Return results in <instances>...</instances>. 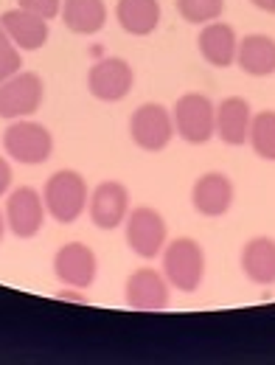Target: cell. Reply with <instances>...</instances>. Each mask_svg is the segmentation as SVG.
Segmentation results:
<instances>
[{"instance_id":"cell-1","label":"cell","mask_w":275,"mask_h":365,"mask_svg":"<svg viewBox=\"0 0 275 365\" xmlns=\"http://www.w3.org/2000/svg\"><path fill=\"white\" fill-rule=\"evenodd\" d=\"M43 200H46L48 217L59 225H73L88 214V200H90V185L85 175L76 169H59L53 172L43 185Z\"/></svg>"},{"instance_id":"cell-2","label":"cell","mask_w":275,"mask_h":365,"mask_svg":"<svg viewBox=\"0 0 275 365\" xmlns=\"http://www.w3.org/2000/svg\"><path fill=\"white\" fill-rule=\"evenodd\" d=\"M160 273L177 292H197L205 278V250L197 239L191 236H177L169 239L163 253H160Z\"/></svg>"},{"instance_id":"cell-3","label":"cell","mask_w":275,"mask_h":365,"mask_svg":"<svg viewBox=\"0 0 275 365\" xmlns=\"http://www.w3.org/2000/svg\"><path fill=\"white\" fill-rule=\"evenodd\" d=\"M3 152L14 163L43 166L53 155V135L40 121L17 118V121H9V127L3 130Z\"/></svg>"},{"instance_id":"cell-4","label":"cell","mask_w":275,"mask_h":365,"mask_svg":"<svg viewBox=\"0 0 275 365\" xmlns=\"http://www.w3.org/2000/svg\"><path fill=\"white\" fill-rule=\"evenodd\" d=\"M124 239H127V247L138 259H146V262L160 259V253L169 242L166 217L152 205L130 208V214L124 220Z\"/></svg>"},{"instance_id":"cell-5","label":"cell","mask_w":275,"mask_h":365,"mask_svg":"<svg viewBox=\"0 0 275 365\" xmlns=\"http://www.w3.org/2000/svg\"><path fill=\"white\" fill-rule=\"evenodd\" d=\"M175 133L191 146H202L217 135V104L205 93H183L175 107Z\"/></svg>"},{"instance_id":"cell-6","label":"cell","mask_w":275,"mask_h":365,"mask_svg":"<svg viewBox=\"0 0 275 365\" xmlns=\"http://www.w3.org/2000/svg\"><path fill=\"white\" fill-rule=\"evenodd\" d=\"M6 228L17 239H34L48 220L46 200L43 191H37L34 185H17L6 194Z\"/></svg>"},{"instance_id":"cell-7","label":"cell","mask_w":275,"mask_h":365,"mask_svg":"<svg viewBox=\"0 0 275 365\" xmlns=\"http://www.w3.org/2000/svg\"><path fill=\"white\" fill-rule=\"evenodd\" d=\"M175 133V118H172V110H166L163 104L157 101H146L133 110L130 115V138L140 152H163Z\"/></svg>"},{"instance_id":"cell-8","label":"cell","mask_w":275,"mask_h":365,"mask_svg":"<svg viewBox=\"0 0 275 365\" xmlns=\"http://www.w3.org/2000/svg\"><path fill=\"white\" fill-rule=\"evenodd\" d=\"M43 101H46L43 76L34 71H20L0 85V118L3 121L31 118L43 107Z\"/></svg>"},{"instance_id":"cell-9","label":"cell","mask_w":275,"mask_h":365,"mask_svg":"<svg viewBox=\"0 0 275 365\" xmlns=\"http://www.w3.org/2000/svg\"><path fill=\"white\" fill-rule=\"evenodd\" d=\"M133 88H135V71L121 56H104L93 62L88 71V91L95 101L118 104L133 93Z\"/></svg>"},{"instance_id":"cell-10","label":"cell","mask_w":275,"mask_h":365,"mask_svg":"<svg viewBox=\"0 0 275 365\" xmlns=\"http://www.w3.org/2000/svg\"><path fill=\"white\" fill-rule=\"evenodd\" d=\"M53 275L62 287L88 289L98 278V256L85 242H68L53 253Z\"/></svg>"},{"instance_id":"cell-11","label":"cell","mask_w":275,"mask_h":365,"mask_svg":"<svg viewBox=\"0 0 275 365\" xmlns=\"http://www.w3.org/2000/svg\"><path fill=\"white\" fill-rule=\"evenodd\" d=\"M124 301L130 309L140 312H160L172 301V284L155 267H138L124 284Z\"/></svg>"},{"instance_id":"cell-12","label":"cell","mask_w":275,"mask_h":365,"mask_svg":"<svg viewBox=\"0 0 275 365\" xmlns=\"http://www.w3.org/2000/svg\"><path fill=\"white\" fill-rule=\"evenodd\" d=\"M130 188L118 180L98 182L88 200V217L98 230H115L130 214Z\"/></svg>"},{"instance_id":"cell-13","label":"cell","mask_w":275,"mask_h":365,"mask_svg":"<svg viewBox=\"0 0 275 365\" xmlns=\"http://www.w3.org/2000/svg\"><path fill=\"white\" fill-rule=\"evenodd\" d=\"M236 185L222 172H205L191 185V205L205 220H222L233 208Z\"/></svg>"},{"instance_id":"cell-14","label":"cell","mask_w":275,"mask_h":365,"mask_svg":"<svg viewBox=\"0 0 275 365\" xmlns=\"http://www.w3.org/2000/svg\"><path fill=\"white\" fill-rule=\"evenodd\" d=\"M197 51L199 56L211 65V68H230L236 65V51H239V34L230 23L222 20H211L205 26H199L197 34Z\"/></svg>"},{"instance_id":"cell-15","label":"cell","mask_w":275,"mask_h":365,"mask_svg":"<svg viewBox=\"0 0 275 365\" xmlns=\"http://www.w3.org/2000/svg\"><path fill=\"white\" fill-rule=\"evenodd\" d=\"M0 23L9 34V43L20 51H40L48 43V20L26 11V9H9L0 14Z\"/></svg>"},{"instance_id":"cell-16","label":"cell","mask_w":275,"mask_h":365,"mask_svg":"<svg viewBox=\"0 0 275 365\" xmlns=\"http://www.w3.org/2000/svg\"><path fill=\"white\" fill-rule=\"evenodd\" d=\"M250 101L244 96H225L217 104V138L225 146H244L250 133Z\"/></svg>"},{"instance_id":"cell-17","label":"cell","mask_w":275,"mask_h":365,"mask_svg":"<svg viewBox=\"0 0 275 365\" xmlns=\"http://www.w3.org/2000/svg\"><path fill=\"white\" fill-rule=\"evenodd\" d=\"M239 264L247 281L256 287H273L275 284V239L273 236H253L244 242L239 253Z\"/></svg>"},{"instance_id":"cell-18","label":"cell","mask_w":275,"mask_h":365,"mask_svg":"<svg viewBox=\"0 0 275 365\" xmlns=\"http://www.w3.org/2000/svg\"><path fill=\"white\" fill-rule=\"evenodd\" d=\"M236 65L242 73L253 79H267L275 73V40L270 34H247L239 37Z\"/></svg>"},{"instance_id":"cell-19","label":"cell","mask_w":275,"mask_h":365,"mask_svg":"<svg viewBox=\"0 0 275 365\" xmlns=\"http://www.w3.org/2000/svg\"><path fill=\"white\" fill-rule=\"evenodd\" d=\"M163 17L160 0H118L115 3V23L130 37H149L157 31Z\"/></svg>"},{"instance_id":"cell-20","label":"cell","mask_w":275,"mask_h":365,"mask_svg":"<svg viewBox=\"0 0 275 365\" xmlns=\"http://www.w3.org/2000/svg\"><path fill=\"white\" fill-rule=\"evenodd\" d=\"M65 29L79 37H93L107 26V3L104 0H62L59 11Z\"/></svg>"},{"instance_id":"cell-21","label":"cell","mask_w":275,"mask_h":365,"mask_svg":"<svg viewBox=\"0 0 275 365\" xmlns=\"http://www.w3.org/2000/svg\"><path fill=\"white\" fill-rule=\"evenodd\" d=\"M247 143L256 158L275 163V110H259L250 118V133Z\"/></svg>"},{"instance_id":"cell-22","label":"cell","mask_w":275,"mask_h":365,"mask_svg":"<svg viewBox=\"0 0 275 365\" xmlns=\"http://www.w3.org/2000/svg\"><path fill=\"white\" fill-rule=\"evenodd\" d=\"M177 14L191 26H205L211 20H219L225 11V0H175Z\"/></svg>"},{"instance_id":"cell-23","label":"cell","mask_w":275,"mask_h":365,"mask_svg":"<svg viewBox=\"0 0 275 365\" xmlns=\"http://www.w3.org/2000/svg\"><path fill=\"white\" fill-rule=\"evenodd\" d=\"M20 71H23V51L14 48L11 43L0 48V85L6 79H11L14 73H20Z\"/></svg>"},{"instance_id":"cell-24","label":"cell","mask_w":275,"mask_h":365,"mask_svg":"<svg viewBox=\"0 0 275 365\" xmlns=\"http://www.w3.org/2000/svg\"><path fill=\"white\" fill-rule=\"evenodd\" d=\"M17 6L31 11V14H37V17H43L48 23L53 17H59V11H62V0H17Z\"/></svg>"},{"instance_id":"cell-25","label":"cell","mask_w":275,"mask_h":365,"mask_svg":"<svg viewBox=\"0 0 275 365\" xmlns=\"http://www.w3.org/2000/svg\"><path fill=\"white\" fill-rule=\"evenodd\" d=\"M11 180H14L11 163H9V158L0 155V197H6V194L11 191Z\"/></svg>"},{"instance_id":"cell-26","label":"cell","mask_w":275,"mask_h":365,"mask_svg":"<svg viewBox=\"0 0 275 365\" xmlns=\"http://www.w3.org/2000/svg\"><path fill=\"white\" fill-rule=\"evenodd\" d=\"M56 298H59V301H71V304H88L85 289H76V287H65V289H59Z\"/></svg>"},{"instance_id":"cell-27","label":"cell","mask_w":275,"mask_h":365,"mask_svg":"<svg viewBox=\"0 0 275 365\" xmlns=\"http://www.w3.org/2000/svg\"><path fill=\"white\" fill-rule=\"evenodd\" d=\"M250 6H256L259 11H264V14H275V0H247Z\"/></svg>"},{"instance_id":"cell-28","label":"cell","mask_w":275,"mask_h":365,"mask_svg":"<svg viewBox=\"0 0 275 365\" xmlns=\"http://www.w3.org/2000/svg\"><path fill=\"white\" fill-rule=\"evenodd\" d=\"M6 214H3V208H0V242H3V236H6Z\"/></svg>"},{"instance_id":"cell-29","label":"cell","mask_w":275,"mask_h":365,"mask_svg":"<svg viewBox=\"0 0 275 365\" xmlns=\"http://www.w3.org/2000/svg\"><path fill=\"white\" fill-rule=\"evenodd\" d=\"M9 46V34H6V29H3V23H0V48Z\"/></svg>"}]
</instances>
